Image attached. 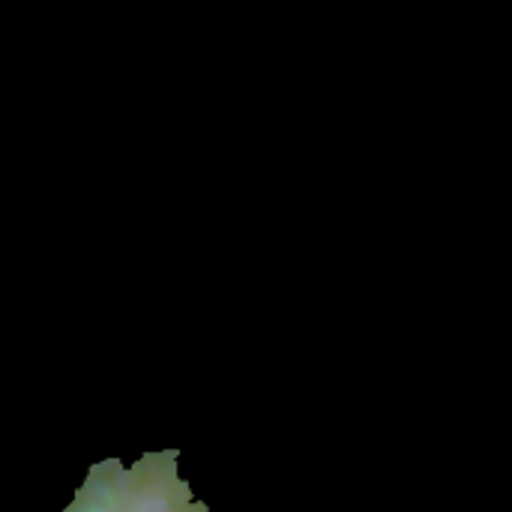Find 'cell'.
<instances>
[{"mask_svg": "<svg viewBox=\"0 0 512 512\" xmlns=\"http://www.w3.org/2000/svg\"><path fill=\"white\" fill-rule=\"evenodd\" d=\"M177 453H147L135 465L105 459L90 468L66 512H207L177 474Z\"/></svg>", "mask_w": 512, "mask_h": 512, "instance_id": "6da1fadb", "label": "cell"}]
</instances>
